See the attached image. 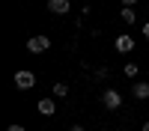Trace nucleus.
I'll use <instances>...</instances> for the list:
<instances>
[{
    "label": "nucleus",
    "mask_w": 149,
    "mask_h": 131,
    "mask_svg": "<svg viewBox=\"0 0 149 131\" xmlns=\"http://www.w3.org/2000/svg\"><path fill=\"white\" fill-rule=\"evenodd\" d=\"M102 101H104V107H107V110H116V107L122 104V95H119L116 89H104V95H102Z\"/></svg>",
    "instance_id": "7ed1b4c3"
},
{
    "label": "nucleus",
    "mask_w": 149,
    "mask_h": 131,
    "mask_svg": "<svg viewBox=\"0 0 149 131\" xmlns=\"http://www.w3.org/2000/svg\"><path fill=\"white\" fill-rule=\"evenodd\" d=\"M69 131H84V125H69Z\"/></svg>",
    "instance_id": "4468645a"
},
{
    "label": "nucleus",
    "mask_w": 149,
    "mask_h": 131,
    "mask_svg": "<svg viewBox=\"0 0 149 131\" xmlns=\"http://www.w3.org/2000/svg\"><path fill=\"white\" fill-rule=\"evenodd\" d=\"M134 3H137V0H122V6H134Z\"/></svg>",
    "instance_id": "2eb2a0df"
},
{
    "label": "nucleus",
    "mask_w": 149,
    "mask_h": 131,
    "mask_svg": "<svg viewBox=\"0 0 149 131\" xmlns=\"http://www.w3.org/2000/svg\"><path fill=\"white\" fill-rule=\"evenodd\" d=\"M143 36H146V39H149V21L143 24Z\"/></svg>",
    "instance_id": "ddd939ff"
},
{
    "label": "nucleus",
    "mask_w": 149,
    "mask_h": 131,
    "mask_svg": "<svg viewBox=\"0 0 149 131\" xmlns=\"http://www.w3.org/2000/svg\"><path fill=\"white\" fill-rule=\"evenodd\" d=\"M125 75H128V78H134V75H137V66L128 63V66H125Z\"/></svg>",
    "instance_id": "9b49d317"
},
{
    "label": "nucleus",
    "mask_w": 149,
    "mask_h": 131,
    "mask_svg": "<svg viewBox=\"0 0 149 131\" xmlns=\"http://www.w3.org/2000/svg\"><path fill=\"white\" fill-rule=\"evenodd\" d=\"M143 131H149V122H143Z\"/></svg>",
    "instance_id": "dca6fc26"
},
{
    "label": "nucleus",
    "mask_w": 149,
    "mask_h": 131,
    "mask_svg": "<svg viewBox=\"0 0 149 131\" xmlns=\"http://www.w3.org/2000/svg\"><path fill=\"white\" fill-rule=\"evenodd\" d=\"M48 48H51V39H48V36H30L27 39V51L30 54H42Z\"/></svg>",
    "instance_id": "f03ea898"
},
{
    "label": "nucleus",
    "mask_w": 149,
    "mask_h": 131,
    "mask_svg": "<svg viewBox=\"0 0 149 131\" xmlns=\"http://www.w3.org/2000/svg\"><path fill=\"white\" fill-rule=\"evenodd\" d=\"M119 18L125 21V24H134V6H122V12H119Z\"/></svg>",
    "instance_id": "6e6552de"
},
{
    "label": "nucleus",
    "mask_w": 149,
    "mask_h": 131,
    "mask_svg": "<svg viewBox=\"0 0 149 131\" xmlns=\"http://www.w3.org/2000/svg\"><path fill=\"white\" fill-rule=\"evenodd\" d=\"M18 3H21V0H18Z\"/></svg>",
    "instance_id": "f3484780"
},
{
    "label": "nucleus",
    "mask_w": 149,
    "mask_h": 131,
    "mask_svg": "<svg viewBox=\"0 0 149 131\" xmlns=\"http://www.w3.org/2000/svg\"><path fill=\"white\" fill-rule=\"evenodd\" d=\"M66 92H69V83H63V80H57V83H54V95H57V98H63Z\"/></svg>",
    "instance_id": "1a4fd4ad"
},
{
    "label": "nucleus",
    "mask_w": 149,
    "mask_h": 131,
    "mask_svg": "<svg viewBox=\"0 0 149 131\" xmlns=\"http://www.w3.org/2000/svg\"><path fill=\"white\" fill-rule=\"evenodd\" d=\"M6 131H24V125H9Z\"/></svg>",
    "instance_id": "f8f14e48"
},
{
    "label": "nucleus",
    "mask_w": 149,
    "mask_h": 131,
    "mask_svg": "<svg viewBox=\"0 0 149 131\" xmlns=\"http://www.w3.org/2000/svg\"><path fill=\"white\" fill-rule=\"evenodd\" d=\"M36 110H39L42 116H54V113H57V104H54L51 98H42L39 104H36Z\"/></svg>",
    "instance_id": "0eeeda50"
},
{
    "label": "nucleus",
    "mask_w": 149,
    "mask_h": 131,
    "mask_svg": "<svg viewBox=\"0 0 149 131\" xmlns=\"http://www.w3.org/2000/svg\"><path fill=\"white\" fill-rule=\"evenodd\" d=\"M15 87H18V89H33V87H36V75L27 71V69H18V71H15Z\"/></svg>",
    "instance_id": "f257e3e1"
},
{
    "label": "nucleus",
    "mask_w": 149,
    "mask_h": 131,
    "mask_svg": "<svg viewBox=\"0 0 149 131\" xmlns=\"http://www.w3.org/2000/svg\"><path fill=\"white\" fill-rule=\"evenodd\" d=\"M113 45H116V51H119V54H128L131 48H134V39L122 33V36H116V42H113Z\"/></svg>",
    "instance_id": "39448f33"
},
{
    "label": "nucleus",
    "mask_w": 149,
    "mask_h": 131,
    "mask_svg": "<svg viewBox=\"0 0 149 131\" xmlns=\"http://www.w3.org/2000/svg\"><path fill=\"white\" fill-rule=\"evenodd\" d=\"M72 3L69 0H48V12H54V15H69Z\"/></svg>",
    "instance_id": "20e7f679"
},
{
    "label": "nucleus",
    "mask_w": 149,
    "mask_h": 131,
    "mask_svg": "<svg viewBox=\"0 0 149 131\" xmlns=\"http://www.w3.org/2000/svg\"><path fill=\"white\" fill-rule=\"evenodd\" d=\"M104 78H107V69H104V66L95 69V78H93V80H104Z\"/></svg>",
    "instance_id": "9d476101"
},
{
    "label": "nucleus",
    "mask_w": 149,
    "mask_h": 131,
    "mask_svg": "<svg viewBox=\"0 0 149 131\" xmlns=\"http://www.w3.org/2000/svg\"><path fill=\"white\" fill-rule=\"evenodd\" d=\"M131 92H134V98H137V101H146V98H149V83H146V80H137V83L131 87Z\"/></svg>",
    "instance_id": "423d86ee"
}]
</instances>
